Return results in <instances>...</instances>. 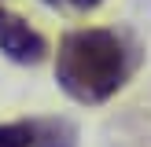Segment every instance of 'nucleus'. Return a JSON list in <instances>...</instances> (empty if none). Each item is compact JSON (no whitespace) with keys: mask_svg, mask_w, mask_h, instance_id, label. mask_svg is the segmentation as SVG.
<instances>
[{"mask_svg":"<svg viewBox=\"0 0 151 147\" xmlns=\"http://www.w3.org/2000/svg\"><path fill=\"white\" fill-rule=\"evenodd\" d=\"M129 77V48L111 29H74L59 41L55 81L74 103H107Z\"/></svg>","mask_w":151,"mask_h":147,"instance_id":"1","label":"nucleus"},{"mask_svg":"<svg viewBox=\"0 0 151 147\" xmlns=\"http://www.w3.org/2000/svg\"><path fill=\"white\" fill-rule=\"evenodd\" d=\"M0 51H4L11 63L33 66V63H41V59H44L48 44H44V37L37 33L22 15L0 7Z\"/></svg>","mask_w":151,"mask_h":147,"instance_id":"2","label":"nucleus"},{"mask_svg":"<svg viewBox=\"0 0 151 147\" xmlns=\"http://www.w3.org/2000/svg\"><path fill=\"white\" fill-rule=\"evenodd\" d=\"M33 147H78V129L66 118H33Z\"/></svg>","mask_w":151,"mask_h":147,"instance_id":"3","label":"nucleus"},{"mask_svg":"<svg viewBox=\"0 0 151 147\" xmlns=\"http://www.w3.org/2000/svg\"><path fill=\"white\" fill-rule=\"evenodd\" d=\"M0 147H33V121L0 125Z\"/></svg>","mask_w":151,"mask_h":147,"instance_id":"4","label":"nucleus"},{"mask_svg":"<svg viewBox=\"0 0 151 147\" xmlns=\"http://www.w3.org/2000/svg\"><path fill=\"white\" fill-rule=\"evenodd\" d=\"M41 4H48V7H78V11H92V7H100L103 0H41Z\"/></svg>","mask_w":151,"mask_h":147,"instance_id":"5","label":"nucleus"}]
</instances>
